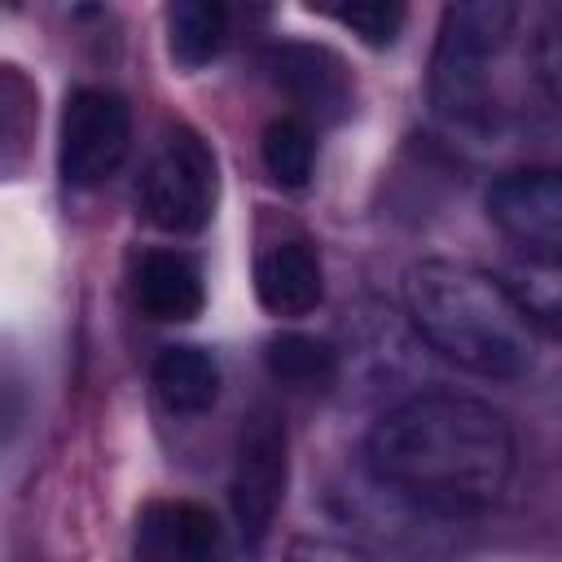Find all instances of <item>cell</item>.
Wrapping results in <instances>:
<instances>
[{"mask_svg":"<svg viewBox=\"0 0 562 562\" xmlns=\"http://www.w3.org/2000/svg\"><path fill=\"white\" fill-rule=\"evenodd\" d=\"M373 479L426 509L474 514L501 501L514 474V435L470 395L426 391L395 404L364 443Z\"/></svg>","mask_w":562,"mask_h":562,"instance_id":"obj_1","label":"cell"},{"mask_svg":"<svg viewBox=\"0 0 562 562\" xmlns=\"http://www.w3.org/2000/svg\"><path fill=\"white\" fill-rule=\"evenodd\" d=\"M408 321L452 364L479 378H527L540 360V329L505 281L461 259H422L404 281Z\"/></svg>","mask_w":562,"mask_h":562,"instance_id":"obj_2","label":"cell"},{"mask_svg":"<svg viewBox=\"0 0 562 562\" xmlns=\"http://www.w3.org/2000/svg\"><path fill=\"white\" fill-rule=\"evenodd\" d=\"M518 0H452L430 57V105L457 127H487L496 114V66L509 53Z\"/></svg>","mask_w":562,"mask_h":562,"instance_id":"obj_3","label":"cell"},{"mask_svg":"<svg viewBox=\"0 0 562 562\" xmlns=\"http://www.w3.org/2000/svg\"><path fill=\"white\" fill-rule=\"evenodd\" d=\"M136 202L145 220L162 233H198L215 211V158L206 140L189 127H176L149 158Z\"/></svg>","mask_w":562,"mask_h":562,"instance_id":"obj_4","label":"cell"},{"mask_svg":"<svg viewBox=\"0 0 562 562\" xmlns=\"http://www.w3.org/2000/svg\"><path fill=\"white\" fill-rule=\"evenodd\" d=\"M285 474H290V443H285V422L277 408L259 404L233 452V479H228V505L237 518V531L246 544H259L281 509L285 496Z\"/></svg>","mask_w":562,"mask_h":562,"instance_id":"obj_5","label":"cell"},{"mask_svg":"<svg viewBox=\"0 0 562 562\" xmlns=\"http://www.w3.org/2000/svg\"><path fill=\"white\" fill-rule=\"evenodd\" d=\"M132 145V110L119 92L79 88L61 110V180L75 189H92L119 171Z\"/></svg>","mask_w":562,"mask_h":562,"instance_id":"obj_6","label":"cell"},{"mask_svg":"<svg viewBox=\"0 0 562 562\" xmlns=\"http://www.w3.org/2000/svg\"><path fill=\"white\" fill-rule=\"evenodd\" d=\"M492 224L522 246L531 259H553L562 250V180L553 167L509 171L487 189Z\"/></svg>","mask_w":562,"mask_h":562,"instance_id":"obj_7","label":"cell"},{"mask_svg":"<svg viewBox=\"0 0 562 562\" xmlns=\"http://www.w3.org/2000/svg\"><path fill=\"white\" fill-rule=\"evenodd\" d=\"M268 75L299 110H307L325 123H334L351 110V97H356L351 70L325 44H303V40L272 44L268 48Z\"/></svg>","mask_w":562,"mask_h":562,"instance_id":"obj_8","label":"cell"},{"mask_svg":"<svg viewBox=\"0 0 562 562\" xmlns=\"http://www.w3.org/2000/svg\"><path fill=\"white\" fill-rule=\"evenodd\" d=\"M220 549V522L198 501H149L136 518V553L158 562H202Z\"/></svg>","mask_w":562,"mask_h":562,"instance_id":"obj_9","label":"cell"},{"mask_svg":"<svg viewBox=\"0 0 562 562\" xmlns=\"http://www.w3.org/2000/svg\"><path fill=\"white\" fill-rule=\"evenodd\" d=\"M255 299L272 316H307L325 299L321 259L307 241H277L255 263Z\"/></svg>","mask_w":562,"mask_h":562,"instance_id":"obj_10","label":"cell"},{"mask_svg":"<svg viewBox=\"0 0 562 562\" xmlns=\"http://www.w3.org/2000/svg\"><path fill=\"white\" fill-rule=\"evenodd\" d=\"M136 303L154 321H193L206 303L202 268L180 250H149L136 268Z\"/></svg>","mask_w":562,"mask_h":562,"instance_id":"obj_11","label":"cell"},{"mask_svg":"<svg viewBox=\"0 0 562 562\" xmlns=\"http://www.w3.org/2000/svg\"><path fill=\"white\" fill-rule=\"evenodd\" d=\"M154 391L171 413L198 417L220 400V364L202 347H167L154 360Z\"/></svg>","mask_w":562,"mask_h":562,"instance_id":"obj_12","label":"cell"},{"mask_svg":"<svg viewBox=\"0 0 562 562\" xmlns=\"http://www.w3.org/2000/svg\"><path fill=\"white\" fill-rule=\"evenodd\" d=\"M228 40L224 0H167V53L176 66L198 70L220 57Z\"/></svg>","mask_w":562,"mask_h":562,"instance_id":"obj_13","label":"cell"},{"mask_svg":"<svg viewBox=\"0 0 562 562\" xmlns=\"http://www.w3.org/2000/svg\"><path fill=\"white\" fill-rule=\"evenodd\" d=\"M268 373L290 391H325L338 378V351L334 342L316 334H277L263 347Z\"/></svg>","mask_w":562,"mask_h":562,"instance_id":"obj_14","label":"cell"},{"mask_svg":"<svg viewBox=\"0 0 562 562\" xmlns=\"http://www.w3.org/2000/svg\"><path fill=\"white\" fill-rule=\"evenodd\" d=\"M259 154H263V167L268 176L281 184V189H303L312 167H316V136L303 119L294 114H281L263 127V140H259Z\"/></svg>","mask_w":562,"mask_h":562,"instance_id":"obj_15","label":"cell"},{"mask_svg":"<svg viewBox=\"0 0 562 562\" xmlns=\"http://www.w3.org/2000/svg\"><path fill=\"white\" fill-rule=\"evenodd\" d=\"M312 13L347 26L351 35H360L369 48H386L395 44L408 4L404 0H303Z\"/></svg>","mask_w":562,"mask_h":562,"instance_id":"obj_16","label":"cell"},{"mask_svg":"<svg viewBox=\"0 0 562 562\" xmlns=\"http://www.w3.org/2000/svg\"><path fill=\"white\" fill-rule=\"evenodd\" d=\"M26 413V395H22V378L13 373V364H0V448L9 443V435L18 430Z\"/></svg>","mask_w":562,"mask_h":562,"instance_id":"obj_17","label":"cell"},{"mask_svg":"<svg viewBox=\"0 0 562 562\" xmlns=\"http://www.w3.org/2000/svg\"><path fill=\"white\" fill-rule=\"evenodd\" d=\"M0 127H4V114H0Z\"/></svg>","mask_w":562,"mask_h":562,"instance_id":"obj_18","label":"cell"}]
</instances>
